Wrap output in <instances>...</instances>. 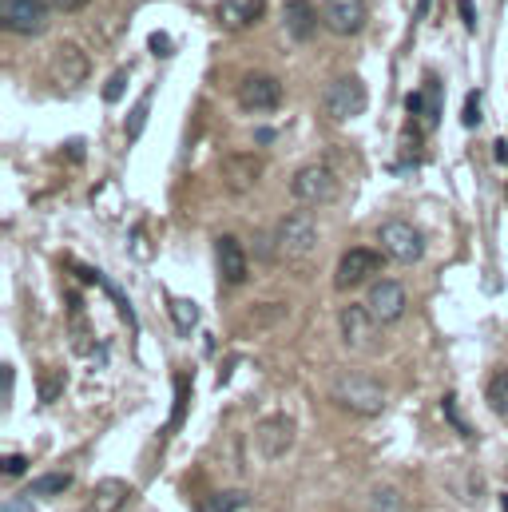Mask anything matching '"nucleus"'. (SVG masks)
<instances>
[{
  "instance_id": "25",
  "label": "nucleus",
  "mask_w": 508,
  "mask_h": 512,
  "mask_svg": "<svg viewBox=\"0 0 508 512\" xmlns=\"http://www.w3.org/2000/svg\"><path fill=\"white\" fill-rule=\"evenodd\" d=\"M124 84H127V72H116V76L108 80V88H104V100H108V104H112V100H120Z\"/></svg>"
},
{
  "instance_id": "30",
  "label": "nucleus",
  "mask_w": 508,
  "mask_h": 512,
  "mask_svg": "<svg viewBox=\"0 0 508 512\" xmlns=\"http://www.w3.org/2000/svg\"><path fill=\"white\" fill-rule=\"evenodd\" d=\"M461 16H465V24L473 28V4H469V0H461Z\"/></svg>"
},
{
  "instance_id": "3",
  "label": "nucleus",
  "mask_w": 508,
  "mask_h": 512,
  "mask_svg": "<svg viewBox=\"0 0 508 512\" xmlns=\"http://www.w3.org/2000/svg\"><path fill=\"white\" fill-rule=\"evenodd\" d=\"M48 0H0V28L16 36H40L48 28Z\"/></svg>"
},
{
  "instance_id": "24",
  "label": "nucleus",
  "mask_w": 508,
  "mask_h": 512,
  "mask_svg": "<svg viewBox=\"0 0 508 512\" xmlns=\"http://www.w3.org/2000/svg\"><path fill=\"white\" fill-rule=\"evenodd\" d=\"M374 512H401V497L393 489H381L374 493Z\"/></svg>"
},
{
  "instance_id": "28",
  "label": "nucleus",
  "mask_w": 508,
  "mask_h": 512,
  "mask_svg": "<svg viewBox=\"0 0 508 512\" xmlns=\"http://www.w3.org/2000/svg\"><path fill=\"white\" fill-rule=\"evenodd\" d=\"M52 8H60V12H80V8H88V0H48Z\"/></svg>"
},
{
  "instance_id": "17",
  "label": "nucleus",
  "mask_w": 508,
  "mask_h": 512,
  "mask_svg": "<svg viewBox=\"0 0 508 512\" xmlns=\"http://www.w3.org/2000/svg\"><path fill=\"white\" fill-rule=\"evenodd\" d=\"M262 8H266V0H219V20H223V28L243 32L262 16Z\"/></svg>"
},
{
  "instance_id": "21",
  "label": "nucleus",
  "mask_w": 508,
  "mask_h": 512,
  "mask_svg": "<svg viewBox=\"0 0 508 512\" xmlns=\"http://www.w3.org/2000/svg\"><path fill=\"white\" fill-rule=\"evenodd\" d=\"M489 405H493V413L508 417V370L493 374V382H489Z\"/></svg>"
},
{
  "instance_id": "9",
  "label": "nucleus",
  "mask_w": 508,
  "mask_h": 512,
  "mask_svg": "<svg viewBox=\"0 0 508 512\" xmlns=\"http://www.w3.org/2000/svg\"><path fill=\"white\" fill-rule=\"evenodd\" d=\"M378 270H381L378 251H370V247H354V251H346L342 262H338V270H334V286H338V290H354V286L370 282Z\"/></svg>"
},
{
  "instance_id": "11",
  "label": "nucleus",
  "mask_w": 508,
  "mask_h": 512,
  "mask_svg": "<svg viewBox=\"0 0 508 512\" xmlns=\"http://www.w3.org/2000/svg\"><path fill=\"white\" fill-rule=\"evenodd\" d=\"M366 306H370V314L378 318L381 326H393L405 314V286L393 282V278H378L370 286V294H366Z\"/></svg>"
},
{
  "instance_id": "18",
  "label": "nucleus",
  "mask_w": 508,
  "mask_h": 512,
  "mask_svg": "<svg viewBox=\"0 0 508 512\" xmlns=\"http://www.w3.org/2000/svg\"><path fill=\"white\" fill-rule=\"evenodd\" d=\"M127 481L124 477H104V481H96V489H92V512H120L127 501Z\"/></svg>"
},
{
  "instance_id": "12",
  "label": "nucleus",
  "mask_w": 508,
  "mask_h": 512,
  "mask_svg": "<svg viewBox=\"0 0 508 512\" xmlns=\"http://www.w3.org/2000/svg\"><path fill=\"white\" fill-rule=\"evenodd\" d=\"M318 12L338 36H354L366 24V0H318Z\"/></svg>"
},
{
  "instance_id": "5",
  "label": "nucleus",
  "mask_w": 508,
  "mask_h": 512,
  "mask_svg": "<svg viewBox=\"0 0 508 512\" xmlns=\"http://www.w3.org/2000/svg\"><path fill=\"white\" fill-rule=\"evenodd\" d=\"M290 191H294V199H298V203L318 207V203H334V199H338V179H334V171H330V167L310 163V167H302V171L294 175Z\"/></svg>"
},
{
  "instance_id": "7",
  "label": "nucleus",
  "mask_w": 508,
  "mask_h": 512,
  "mask_svg": "<svg viewBox=\"0 0 508 512\" xmlns=\"http://www.w3.org/2000/svg\"><path fill=\"white\" fill-rule=\"evenodd\" d=\"M254 445H258V453L270 457V461L286 457V453L294 449V417H286V413L262 417V421L254 425Z\"/></svg>"
},
{
  "instance_id": "8",
  "label": "nucleus",
  "mask_w": 508,
  "mask_h": 512,
  "mask_svg": "<svg viewBox=\"0 0 508 512\" xmlns=\"http://www.w3.org/2000/svg\"><path fill=\"white\" fill-rule=\"evenodd\" d=\"M378 334H381V322L370 314V306H346L342 310V338H346L350 350L374 354L378 350Z\"/></svg>"
},
{
  "instance_id": "15",
  "label": "nucleus",
  "mask_w": 508,
  "mask_h": 512,
  "mask_svg": "<svg viewBox=\"0 0 508 512\" xmlns=\"http://www.w3.org/2000/svg\"><path fill=\"white\" fill-rule=\"evenodd\" d=\"M215 255H219V274H223L227 286H243L247 282V251L239 247V239L223 235L215 243Z\"/></svg>"
},
{
  "instance_id": "6",
  "label": "nucleus",
  "mask_w": 508,
  "mask_h": 512,
  "mask_svg": "<svg viewBox=\"0 0 508 512\" xmlns=\"http://www.w3.org/2000/svg\"><path fill=\"white\" fill-rule=\"evenodd\" d=\"M378 239L385 258H393V262H417V258L425 255V239H421V231L413 223H401V219L381 223Z\"/></svg>"
},
{
  "instance_id": "26",
  "label": "nucleus",
  "mask_w": 508,
  "mask_h": 512,
  "mask_svg": "<svg viewBox=\"0 0 508 512\" xmlns=\"http://www.w3.org/2000/svg\"><path fill=\"white\" fill-rule=\"evenodd\" d=\"M473 124H481V96H477V92H473L469 104H465V128H473Z\"/></svg>"
},
{
  "instance_id": "32",
  "label": "nucleus",
  "mask_w": 508,
  "mask_h": 512,
  "mask_svg": "<svg viewBox=\"0 0 508 512\" xmlns=\"http://www.w3.org/2000/svg\"><path fill=\"white\" fill-rule=\"evenodd\" d=\"M501 509H505V512H508V497H501Z\"/></svg>"
},
{
  "instance_id": "4",
  "label": "nucleus",
  "mask_w": 508,
  "mask_h": 512,
  "mask_svg": "<svg viewBox=\"0 0 508 512\" xmlns=\"http://www.w3.org/2000/svg\"><path fill=\"white\" fill-rule=\"evenodd\" d=\"M314 247H318V223L306 211H294L278 223V255L306 258Z\"/></svg>"
},
{
  "instance_id": "13",
  "label": "nucleus",
  "mask_w": 508,
  "mask_h": 512,
  "mask_svg": "<svg viewBox=\"0 0 508 512\" xmlns=\"http://www.w3.org/2000/svg\"><path fill=\"white\" fill-rule=\"evenodd\" d=\"M318 16H322V12H318L310 0H286V4H282V28H286V36H290L294 44H306V40L314 36Z\"/></svg>"
},
{
  "instance_id": "2",
  "label": "nucleus",
  "mask_w": 508,
  "mask_h": 512,
  "mask_svg": "<svg viewBox=\"0 0 508 512\" xmlns=\"http://www.w3.org/2000/svg\"><path fill=\"white\" fill-rule=\"evenodd\" d=\"M322 108H326V116L338 120V124L362 116V112H366V84H362L358 76L334 80V84L326 88V96H322Z\"/></svg>"
},
{
  "instance_id": "1",
  "label": "nucleus",
  "mask_w": 508,
  "mask_h": 512,
  "mask_svg": "<svg viewBox=\"0 0 508 512\" xmlns=\"http://www.w3.org/2000/svg\"><path fill=\"white\" fill-rule=\"evenodd\" d=\"M330 397L354 417H378L385 409V385L374 374H358V370L338 374L334 385H330Z\"/></svg>"
},
{
  "instance_id": "22",
  "label": "nucleus",
  "mask_w": 508,
  "mask_h": 512,
  "mask_svg": "<svg viewBox=\"0 0 508 512\" xmlns=\"http://www.w3.org/2000/svg\"><path fill=\"white\" fill-rule=\"evenodd\" d=\"M247 505V493H223V497H211V501H203L199 512H235Z\"/></svg>"
},
{
  "instance_id": "27",
  "label": "nucleus",
  "mask_w": 508,
  "mask_h": 512,
  "mask_svg": "<svg viewBox=\"0 0 508 512\" xmlns=\"http://www.w3.org/2000/svg\"><path fill=\"white\" fill-rule=\"evenodd\" d=\"M151 52H155V56H171V36L155 32V36H151Z\"/></svg>"
},
{
  "instance_id": "23",
  "label": "nucleus",
  "mask_w": 508,
  "mask_h": 512,
  "mask_svg": "<svg viewBox=\"0 0 508 512\" xmlns=\"http://www.w3.org/2000/svg\"><path fill=\"white\" fill-rule=\"evenodd\" d=\"M147 112H151V96H143V100L135 104V112H131V120H127V139H135V135L143 131V120H147Z\"/></svg>"
},
{
  "instance_id": "20",
  "label": "nucleus",
  "mask_w": 508,
  "mask_h": 512,
  "mask_svg": "<svg viewBox=\"0 0 508 512\" xmlns=\"http://www.w3.org/2000/svg\"><path fill=\"white\" fill-rule=\"evenodd\" d=\"M64 489H72V473H48L32 481V497H60Z\"/></svg>"
},
{
  "instance_id": "14",
  "label": "nucleus",
  "mask_w": 508,
  "mask_h": 512,
  "mask_svg": "<svg viewBox=\"0 0 508 512\" xmlns=\"http://www.w3.org/2000/svg\"><path fill=\"white\" fill-rule=\"evenodd\" d=\"M262 179V159L258 155H231L223 163V183L231 195H247L254 191V183Z\"/></svg>"
},
{
  "instance_id": "16",
  "label": "nucleus",
  "mask_w": 508,
  "mask_h": 512,
  "mask_svg": "<svg viewBox=\"0 0 508 512\" xmlns=\"http://www.w3.org/2000/svg\"><path fill=\"white\" fill-rule=\"evenodd\" d=\"M56 84L64 88V92H72V88H80L84 84V76H88V60H84V52L80 48H72V44H64L60 52H56Z\"/></svg>"
},
{
  "instance_id": "10",
  "label": "nucleus",
  "mask_w": 508,
  "mask_h": 512,
  "mask_svg": "<svg viewBox=\"0 0 508 512\" xmlns=\"http://www.w3.org/2000/svg\"><path fill=\"white\" fill-rule=\"evenodd\" d=\"M239 104L247 112H274L282 104V84L274 76H266V72H251L239 84Z\"/></svg>"
},
{
  "instance_id": "19",
  "label": "nucleus",
  "mask_w": 508,
  "mask_h": 512,
  "mask_svg": "<svg viewBox=\"0 0 508 512\" xmlns=\"http://www.w3.org/2000/svg\"><path fill=\"white\" fill-rule=\"evenodd\" d=\"M171 322L179 334H191L199 326V306L191 298H171Z\"/></svg>"
},
{
  "instance_id": "31",
  "label": "nucleus",
  "mask_w": 508,
  "mask_h": 512,
  "mask_svg": "<svg viewBox=\"0 0 508 512\" xmlns=\"http://www.w3.org/2000/svg\"><path fill=\"white\" fill-rule=\"evenodd\" d=\"M0 512H24V501H8V505H4Z\"/></svg>"
},
{
  "instance_id": "29",
  "label": "nucleus",
  "mask_w": 508,
  "mask_h": 512,
  "mask_svg": "<svg viewBox=\"0 0 508 512\" xmlns=\"http://www.w3.org/2000/svg\"><path fill=\"white\" fill-rule=\"evenodd\" d=\"M4 473H24V457H8L4 461Z\"/></svg>"
}]
</instances>
